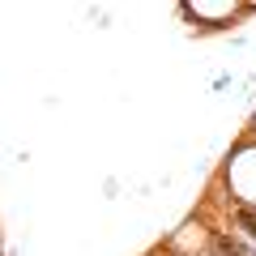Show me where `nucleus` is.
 <instances>
[{
	"instance_id": "nucleus-1",
	"label": "nucleus",
	"mask_w": 256,
	"mask_h": 256,
	"mask_svg": "<svg viewBox=\"0 0 256 256\" xmlns=\"http://www.w3.org/2000/svg\"><path fill=\"white\" fill-rule=\"evenodd\" d=\"M230 184H235V192L248 205H256V150H244L230 162Z\"/></svg>"
},
{
	"instance_id": "nucleus-2",
	"label": "nucleus",
	"mask_w": 256,
	"mask_h": 256,
	"mask_svg": "<svg viewBox=\"0 0 256 256\" xmlns=\"http://www.w3.org/2000/svg\"><path fill=\"white\" fill-rule=\"evenodd\" d=\"M184 13L205 18V22H222V18H235V4H210V0H196V4H188Z\"/></svg>"
}]
</instances>
